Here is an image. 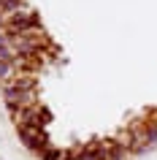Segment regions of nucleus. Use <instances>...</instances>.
<instances>
[{
	"label": "nucleus",
	"instance_id": "obj_1",
	"mask_svg": "<svg viewBox=\"0 0 157 160\" xmlns=\"http://www.w3.org/2000/svg\"><path fill=\"white\" fill-rule=\"evenodd\" d=\"M19 138L25 141L27 149H33L35 155H41L46 147H49V138H46V130L43 128H33V125H25V128H17Z\"/></svg>",
	"mask_w": 157,
	"mask_h": 160
},
{
	"label": "nucleus",
	"instance_id": "obj_2",
	"mask_svg": "<svg viewBox=\"0 0 157 160\" xmlns=\"http://www.w3.org/2000/svg\"><path fill=\"white\" fill-rule=\"evenodd\" d=\"M8 111L14 109H33L38 106V90H6L3 92Z\"/></svg>",
	"mask_w": 157,
	"mask_h": 160
},
{
	"label": "nucleus",
	"instance_id": "obj_3",
	"mask_svg": "<svg viewBox=\"0 0 157 160\" xmlns=\"http://www.w3.org/2000/svg\"><path fill=\"white\" fill-rule=\"evenodd\" d=\"M71 160H103L95 149V144H87V147H79V149H71Z\"/></svg>",
	"mask_w": 157,
	"mask_h": 160
},
{
	"label": "nucleus",
	"instance_id": "obj_4",
	"mask_svg": "<svg viewBox=\"0 0 157 160\" xmlns=\"http://www.w3.org/2000/svg\"><path fill=\"white\" fill-rule=\"evenodd\" d=\"M38 158H41V160H71V149H54V147H46Z\"/></svg>",
	"mask_w": 157,
	"mask_h": 160
}]
</instances>
